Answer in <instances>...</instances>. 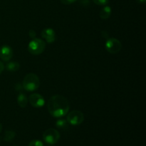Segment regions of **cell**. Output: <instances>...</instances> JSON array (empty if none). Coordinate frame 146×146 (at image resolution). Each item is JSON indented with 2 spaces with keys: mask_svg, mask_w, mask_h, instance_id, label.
I'll list each match as a JSON object with an SVG mask.
<instances>
[{
  "mask_svg": "<svg viewBox=\"0 0 146 146\" xmlns=\"http://www.w3.org/2000/svg\"><path fill=\"white\" fill-rule=\"evenodd\" d=\"M48 110L49 113L54 118H61L66 115L69 111V102L63 96L55 95L50 98L48 101Z\"/></svg>",
  "mask_w": 146,
  "mask_h": 146,
  "instance_id": "obj_1",
  "label": "cell"
},
{
  "mask_svg": "<svg viewBox=\"0 0 146 146\" xmlns=\"http://www.w3.org/2000/svg\"><path fill=\"white\" fill-rule=\"evenodd\" d=\"M40 86V81L38 76L35 74H28L23 80L22 86L24 90L27 91H34L38 88Z\"/></svg>",
  "mask_w": 146,
  "mask_h": 146,
  "instance_id": "obj_2",
  "label": "cell"
},
{
  "mask_svg": "<svg viewBox=\"0 0 146 146\" xmlns=\"http://www.w3.org/2000/svg\"><path fill=\"white\" fill-rule=\"evenodd\" d=\"M46 48V43L41 38H33L28 45V51L33 55H39L44 52Z\"/></svg>",
  "mask_w": 146,
  "mask_h": 146,
  "instance_id": "obj_3",
  "label": "cell"
},
{
  "mask_svg": "<svg viewBox=\"0 0 146 146\" xmlns=\"http://www.w3.org/2000/svg\"><path fill=\"white\" fill-rule=\"evenodd\" d=\"M66 121L71 125H78L82 123L84 121V115L81 111H72L68 113L66 117Z\"/></svg>",
  "mask_w": 146,
  "mask_h": 146,
  "instance_id": "obj_4",
  "label": "cell"
},
{
  "mask_svg": "<svg viewBox=\"0 0 146 146\" xmlns=\"http://www.w3.org/2000/svg\"><path fill=\"white\" fill-rule=\"evenodd\" d=\"M60 138V134L54 128H49L45 131L43 134V139L46 143L54 145L56 143Z\"/></svg>",
  "mask_w": 146,
  "mask_h": 146,
  "instance_id": "obj_5",
  "label": "cell"
},
{
  "mask_svg": "<svg viewBox=\"0 0 146 146\" xmlns=\"http://www.w3.org/2000/svg\"><path fill=\"white\" fill-rule=\"evenodd\" d=\"M106 49L108 52L115 54L119 52L122 48V44L119 40L115 38H108L106 42Z\"/></svg>",
  "mask_w": 146,
  "mask_h": 146,
  "instance_id": "obj_6",
  "label": "cell"
},
{
  "mask_svg": "<svg viewBox=\"0 0 146 146\" xmlns=\"http://www.w3.org/2000/svg\"><path fill=\"white\" fill-rule=\"evenodd\" d=\"M29 102L34 108H41L45 104V100L38 94H33L29 97Z\"/></svg>",
  "mask_w": 146,
  "mask_h": 146,
  "instance_id": "obj_7",
  "label": "cell"
},
{
  "mask_svg": "<svg viewBox=\"0 0 146 146\" xmlns=\"http://www.w3.org/2000/svg\"><path fill=\"white\" fill-rule=\"evenodd\" d=\"M13 56V50L9 46L3 45L0 47V58L4 61H9Z\"/></svg>",
  "mask_w": 146,
  "mask_h": 146,
  "instance_id": "obj_8",
  "label": "cell"
},
{
  "mask_svg": "<svg viewBox=\"0 0 146 146\" xmlns=\"http://www.w3.org/2000/svg\"><path fill=\"white\" fill-rule=\"evenodd\" d=\"M41 36L47 42L50 43V44L54 42L56 40V38L55 31H54V29H52L51 28H47L43 30L42 32H41Z\"/></svg>",
  "mask_w": 146,
  "mask_h": 146,
  "instance_id": "obj_9",
  "label": "cell"
},
{
  "mask_svg": "<svg viewBox=\"0 0 146 146\" xmlns=\"http://www.w3.org/2000/svg\"><path fill=\"white\" fill-rule=\"evenodd\" d=\"M111 8L109 6H105L104 8L100 11V17L102 19H107L111 17Z\"/></svg>",
  "mask_w": 146,
  "mask_h": 146,
  "instance_id": "obj_10",
  "label": "cell"
},
{
  "mask_svg": "<svg viewBox=\"0 0 146 146\" xmlns=\"http://www.w3.org/2000/svg\"><path fill=\"white\" fill-rule=\"evenodd\" d=\"M20 68V64L18 62L16 61H10V62L7 63L6 65V69L11 72H15L17 71Z\"/></svg>",
  "mask_w": 146,
  "mask_h": 146,
  "instance_id": "obj_11",
  "label": "cell"
},
{
  "mask_svg": "<svg viewBox=\"0 0 146 146\" xmlns=\"http://www.w3.org/2000/svg\"><path fill=\"white\" fill-rule=\"evenodd\" d=\"M17 103H18L19 106L21 108H25L27 105V103H28V99H27V96L24 94H20L18 96V98H17Z\"/></svg>",
  "mask_w": 146,
  "mask_h": 146,
  "instance_id": "obj_12",
  "label": "cell"
},
{
  "mask_svg": "<svg viewBox=\"0 0 146 146\" xmlns=\"http://www.w3.org/2000/svg\"><path fill=\"white\" fill-rule=\"evenodd\" d=\"M56 125L58 128L61 130H64L66 131L68 128L69 126V123H68V121L65 119H58V121L56 123Z\"/></svg>",
  "mask_w": 146,
  "mask_h": 146,
  "instance_id": "obj_13",
  "label": "cell"
},
{
  "mask_svg": "<svg viewBox=\"0 0 146 146\" xmlns=\"http://www.w3.org/2000/svg\"><path fill=\"white\" fill-rule=\"evenodd\" d=\"M16 136V133L13 131H7L4 133V140L6 142H11Z\"/></svg>",
  "mask_w": 146,
  "mask_h": 146,
  "instance_id": "obj_14",
  "label": "cell"
},
{
  "mask_svg": "<svg viewBox=\"0 0 146 146\" xmlns=\"http://www.w3.org/2000/svg\"><path fill=\"white\" fill-rule=\"evenodd\" d=\"M29 146H44V144L41 141L38 140H34V141H31L29 144Z\"/></svg>",
  "mask_w": 146,
  "mask_h": 146,
  "instance_id": "obj_15",
  "label": "cell"
},
{
  "mask_svg": "<svg viewBox=\"0 0 146 146\" xmlns=\"http://www.w3.org/2000/svg\"><path fill=\"white\" fill-rule=\"evenodd\" d=\"M93 1L97 5L104 6L108 4V3L109 2V0H93Z\"/></svg>",
  "mask_w": 146,
  "mask_h": 146,
  "instance_id": "obj_16",
  "label": "cell"
},
{
  "mask_svg": "<svg viewBox=\"0 0 146 146\" xmlns=\"http://www.w3.org/2000/svg\"><path fill=\"white\" fill-rule=\"evenodd\" d=\"M80 4L84 7H88L90 5V0H80Z\"/></svg>",
  "mask_w": 146,
  "mask_h": 146,
  "instance_id": "obj_17",
  "label": "cell"
},
{
  "mask_svg": "<svg viewBox=\"0 0 146 146\" xmlns=\"http://www.w3.org/2000/svg\"><path fill=\"white\" fill-rule=\"evenodd\" d=\"M61 2L64 4H66V5H68V4H71L74 3L75 1H76L77 0H60Z\"/></svg>",
  "mask_w": 146,
  "mask_h": 146,
  "instance_id": "obj_18",
  "label": "cell"
},
{
  "mask_svg": "<svg viewBox=\"0 0 146 146\" xmlns=\"http://www.w3.org/2000/svg\"><path fill=\"white\" fill-rule=\"evenodd\" d=\"M29 35L30 38H31L33 39V38H36V31H34V30L31 29L29 31Z\"/></svg>",
  "mask_w": 146,
  "mask_h": 146,
  "instance_id": "obj_19",
  "label": "cell"
},
{
  "mask_svg": "<svg viewBox=\"0 0 146 146\" xmlns=\"http://www.w3.org/2000/svg\"><path fill=\"white\" fill-rule=\"evenodd\" d=\"M101 36H102L104 38H106V39H108V37H109L108 32L106 31H103L102 32H101Z\"/></svg>",
  "mask_w": 146,
  "mask_h": 146,
  "instance_id": "obj_20",
  "label": "cell"
},
{
  "mask_svg": "<svg viewBox=\"0 0 146 146\" xmlns=\"http://www.w3.org/2000/svg\"><path fill=\"white\" fill-rule=\"evenodd\" d=\"M15 88L17 89V91H21L22 89H24V88H23V86L21 85H20V84H17V85L15 86Z\"/></svg>",
  "mask_w": 146,
  "mask_h": 146,
  "instance_id": "obj_21",
  "label": "cell"
},
{
  "mask_svg": "<svg viewBox=\"0 0 146 146\" xmlns=\"http://www.w3.org/2000/svg\"><path fill=\"white\" fill-rule=\"evenodd\" d=\"M4 64H3L2 62H1V61H0V74L2 73V71H4Z\"/></svg>",
  "mask_w": 146,
  "mask_h": 146,
  "instance_id": "obj_22",
  "label": "cell"
},
{
  "mask_svg": "<svg viewBox=\"0 0 146 146\" xmlns=\"http://www.w3.org/2000/svg\"><path fill=\"white\" fill-rule=\"evenodd\" d=\"M136 1L138 3V4H145V3L146 0H136Z\"/></svg>",
  "mask_w": 146,
  "mask_h": 146,
  "instance_id": "obj_23",
  "label": "cell"
},
{
  "mask_svg": "<svg viewBox=\"0 0 146 146\" xmlns=\"http://www.w3.org/2000/svg\"><path fill=\"white\" fill-rule=\"evenodd\" d=\"M1 131H2V125H1V123H0V133L1 132Z\"/></svg>",
  "mask_w": 146,
  "mask_h": 146,
  "instance_id": "obj_24",
  "label": "cell"
}]
</instances>
